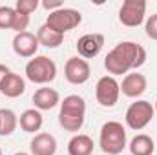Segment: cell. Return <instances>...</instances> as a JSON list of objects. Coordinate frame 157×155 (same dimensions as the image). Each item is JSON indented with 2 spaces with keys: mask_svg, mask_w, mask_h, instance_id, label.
I'll list each match as a JSON object with an SVG mask.
<instances>
[{
  "mask_svg": "<svg viewBox=\"0 0 157 155\" xmlns=\"http://www.w3.org/2000/svg\"><path fill=\"white\" fill-rule=\"evenodd\" d=\"M146 62V49L141 44H135L132 40L119 42L117 46L106 55L104 68L112 77L128 73L130 70H137Z\"/></svg>",
  "mask_w": 157,
  "mask_h": 155,
  "instance_id": "6da1fadb",
  "label": "cell"
},
{
  "mask_svg": "<svg viewBox=\"0 0 157 155\" xmlns=\"http://www.w3.org/2000/svg\"><path fill=\"white\" fill-rule=\"evenodd\" d=\"M86 119V100L80 95H68L60 102V113H59V124L71 133L80 131Z\"/></svg>",
  "mask_w": 157,
  "mask_h": 155,
  "instance_id": "7a4b0ae2",
  "label": "cell"
},
{
  "mask_svg": "<svg viewBox=\"0 0 157 155\" xmlns=\"http://www.w3.org/2000/svg\"><path fill=\"white\" fill-rule=\"evenodd\" d=\"M99 146L104 153L119 155L126 148V130L117 120H108L102 124L99 133Z\"/></svg>",
  "mask_w": 157,
  "mask_h": 155,
  "instance_id": "3957f363",
  "label": "cell"
},
{
  "mask_svg": "<svg viewBox=\"0 0 157 155\" xmlns=\"http://www.w3.org/2000/svg\"><path fill=\"white\" fill-rule=\"evenodd\" d=\"M26 77L33 84H48L57 77V64L46 55L29 59V62L26 64Z\"/></svg>",
  "mask_w": 157,
  "mask_h": 155,
  "instance_id": "277c9868",
  "label": "cell"
},
{
  "mask_svg": "<svg viewBox=\"0 0 157 155\" xmlns=\"http://www.w3.org/2000/svg\"><path fill=\"white\" fill-rule=\"evenodd\" d=\"M80 22H82L80 11L71 9V7H60V9L49 13L48 18H46V26L51 28V29H55V31L60 33V35H64V33L75 29Z\"/></svg>",
  "mask_w": 157,
  "mask_h": 155,
  "instance_id": "5b68a950",
  "label": "cell"
},
{
  "mask_svg": "<svg viewBox=\"0 0 157 155\" xmlns=\"http://www.w3.org/2000/svg\"><path fill=\"white\" fill-rule=\"evenodd\" d=\"M154 115H155V110H154L152 102H148V100H137V102H132L128 106L124 119H126L128 128H132L135 131H141V130H144L152 122Z\"/></svg>",
  "mask_w": 157,
  "mask_h": 155,
  "instance_id": "8992f818",
  "label": "cell"
},
{
  "mask_svg": "<svg viewBox=\"0 0 157 155\" xmlns=\"http://www.w3.org/2000/svg\"><path fill=\"white\" fill-rule=\"evenodd\" d=\"M119 95H121V84H119L115 77L112 75H104L97 80V86H95V97H97V102L104 108H113L119 100Z\"/></svg>",
  "mask_w": 157,
  "mask_h": 155,
  "instance_id": "52a82bcc",
  "label": "cell"
},
{
  "mask_svg": "<svg viewBox=\"0 0 157 155\" xmlns=\"http://www.w3.org/2000/svg\"><path fill=\"white\" fill-rule=\"evenodd\" d=\"M146 2L144 0H124L119 9V20L126 28H137L144 22Z\"/></svg>",
  "mask_w": 157,
  "mask_h": 155,
  "instance_id": "ba28073f",
  "label": "cell"
},
{
  "mask_svg": "<svg viewBox=\"0 0 157 155\" xmlns=\"http://www.w3.org/2000/svg\"><path fill=\"white\" fill-rule=\"evenodd\" d=\"M90 75H91V68H90L88 60H84V59H80V57H71V59H68V62H66V66H64V77H66L68 82L78 86V84L88 82Z\"/></svg>",
  "mask_w": 157,
  "mask_h": 155,
  "instance_id": "9c48e42d",
  "label": "cell"
},
{
  "mask_svg": "<svg viewBox=\"0 0 157 155\" xmlns=\"http://www.w3.org/2000/svg\"><path fill=\"white\" fill-rule=\"evenodd\" d=\"M104 46V35L101 33H88V35H82L77 40V51L80 55V59H93L101 53Z\"/></svg>",
  "mask_w": 157,
  "mask_h": 155,
  "instance_id": "30bf717a",
  "label": "cell"
},
{
  "mask_svg": "<svg viewBox=\"0 0 157 155\" xmlns=\"http://www.w3.org/2000/svg\"><path fill=\"white\" fill-rule=\"evenodd\" d=\"M39 39L37 35L29 33V31H24V33H17L15 39H13V51L22 57V59H31L37 55V49H39Z\"/></svg>",
  "mask_w": 157,
  "mask_h": 155,
  "instance_id": "8fae6325",
  "label": "cell"
},
{
  "mask_svg": "<svg viewBox=\"0 0 157 155\" xmlns=\"http://www.w3.org/2000/svg\"><path fill=\"white\" fill-rule=\"evenodd\" d=\"M146 88H148V82H146V77L143 73H128L122 78V84H121L122 95H126L130 99L141 97L146 91Z\"/></svg>",
  "mask_w": 157,
  "mask_h": 155,
  "instance_id": "7c38bea8",
  "label": "cell"
},
{
  "mask_svg": "<svg viewBox=\"0 0 157 155\" xmlns=\"http://www.w3.org/2000/svg\"><path fill=\"white\" fill-rule=\"evenodd\" d=\"M31 155H55L57 152V139L51 133H37L29 142Z\"/></svg>",
  "mask_w": 157,
  "mask_h": 155,
  "instance_id": "4fadbf2b",
  "label": "cell"
},
{
  "mask_svg": "<svg viewBox=\"0 0 157 155\" xmlns=\"http://www.w3.org/2000/svg\"><path fill=\"white\" fill-rule=\"evenodd\" d=\"M33 104L37 110H53L57 104H60V95L53 88H39L33 93Z\"/></svg>",
  "mask_w": 157,
  "mask_h": 155,
  "instance_id": "5bb4252c",
  "label": "cell"
},
{
  "mask_svg": "<svg viewBox=\"0 0 157 155\" xmlns=\"http://www.w3.org/2000/svg\"><path fill=\"white\" fill-rule=\"evenodd\" d=\"M24 91H26V80L20 77L18 73H13V71L4 78L2 84H0V93L6 95V97H9V99H17Z\"/></svg>",
  "mask_w": 157,
  "mask_h": 155,
  "instance_id": "9a60e30c",
  "label": "cell"
},
{
  "mask_svg": "<svg viewBox=\"0 0 157 155\" xmlns=\"http://www.w3.org/2000/svg\"><path fill=\"white\" fill-rule=\"evenodd\" d=\"M18 124H20V128L26 133H35V131H39L40 128H42L44 119H42V113L37 108H29V110H26V112L20 113Z\"/></svg>",
  "mask_w": 157,
  "mask_h": 155,
  "instance_id": "2e32d148",
  "label": "cell"
},
{
  "mask_svg": "<svg viewBox=\"0 0 157 155\" xmlns=\"http://www.w3.org/2000/svg\"><path fill=\"white\" fill-rule=\"evenodd\" d=\"M128 148H130V153L132 155H154V152H155V142H154V139L150 135L139 133V135H135L130 141Z\"/></svg>",
  "mask_w": 157,
  "mask_h": 155,
  "instance_id": "e0dca14e",
  "label": "cell"
},
{
  "mask_svg": "<svg viewBox=\"0 0 157 155\" xmlns=\"http://www.w3.org/2000/svg\"><path fill=\"white\" fill-rule=\"evenodd\" d=\"M68 153L70 155H91L93 153V141L90 135L77 133L68 142Z\"/></svg>",
  "mask_w": 157,
  "mask_h": 155,
  "instance_id": "ac0fdd59",
  "label": "cell"
},
{
  "mask_svg": "<svg viewBox=\"0 0 157 155\" xmlns=\"http://www.w3.org/2000/svg\"><path fill=\"white\" fill-rule=\"evenodd\" d=\"M37 39H39V44L46 46V47H59L64 42V35L57 33L55 29H51V28H48L44 24V26H40L39 31H37Z\"/></svg>",
  "mask_w": 157,
  "mask_h": 155,
  "instance_id": "d6986e66",
  "label": "cell"
},
{
  "mask_svg": "<svg viewBox=\"0 0 157 155\" xmlns=\"http://www.w3.org/2000/svg\"><path fill=\"white\" fill-rule=\"evenodd\" d=\"M17 126H18L17 113L9 108H2L0 110V135H4V137L11 135L17 130Z\"/></svg>",
  "mask_w": 157,
  "mask_h": 155,
  "instance_id": "ffe728a7",
  "label": "cell"
},
{
  "mask_svg": "<svg viewBox=\"0 0 157 155\" xmlns=\"http://www.w3.org/2000/svg\"><path fill=\"white\" fill-rule=\"evenodd\" d=\"M15 7L9 6H0V29H11L13 20H15Z\"/></svg>",
  "mask_w": 157,
  "mask_h": 155,
  "instance_id": "44dd1931",
  "label": "cell"
},
{
  "mask_svg": "<svg viewBox=\"0 0 157 155\" xmlns=\"http://www.w3.org/2000/svg\"><path fill=\"white\" fill-rule=\"evenodd\" d=\"M15 11H17V9H15ZM28 26H29V15H24V13H18V11H17L11 29H13L15 33H24V31L28 29Z\"/></svg>",
  "mask_w": 157,
  "mask_h": 155,
  "instance_id": "7402d4cb",
  "label": "cell"
},
{
  "mask_svg": "<svg viewBox=\"0 0 157 155\" xmlns=\"http://www.w3.org/2000/svg\"><path fill=\"white\" fill-rule=\"evenodd\" d=\"M37 7H39V0H17L15 4V9L24 15H31L33 11H37Z\"/></svg>",
  "mask_w": 157,
  "mask_h": 155,
  "instance_id": "603a6c76",
  "label": "cell"
},
{
  "mask_svg": "<svg viewBox=\"0 0 157 155\" xmlns=\"http://www.w3.org/2000/svg\"><path fill=\"white\" fill-rule=\"evenodd\" d=\"M144 31H146V37H150L152 40H157V13L148 17L146 24H144Z\"/></svg>",
  "mask_w": 157,
  "mask_h": 155,
  "instance_id": "cb8c5ba5",
  "label": "cell"
},
{
  "mask_svg": "<svg viewBox=\"0 0 157 155\" xmlns=\"http://www.w3.org/2000/svg\"><path fill=\"white\" fill-rule=\"evenodd\" d=\"M42 7H46V9H49V13H53L60 7H64V4H62V0H44Z\"/></svg>",
  "mask_w": 157,
  "mask_h": 155,
  "instance_id": "d4e9b609",
  "label": "cell"
},
{
  "mask_svg": "<svg viewBox=\"0 0 157 155\" xmlns=\"http://www.w3.org/2000/svg\"><path fill=\"white\" fill-rule=\"evenodd\" d=\"M9 73H11V70H9V68H7L6 64H0V84H2V80L7 77Z\"/></svg>",
  "mask_w": 157,
  "mask_h": 155,
  "instance_id": "484cf974",
  "label": "cell"
},
{
  "mask_svg": "<svg viewBox=\"0 0 157 155\" xmlns=\"http://www.w3.org/2000/svg\"><path fill=\"white\" fill-rule=\"evenodd\" d=\"M13 155H31V153H26V152H17V153H13Z\"/></svg>",
  "mask_w": 157,
  "mask_h": 155,
  "instance_id": "4316f807",
  "label": "cell"
},
{
  "mask_svg": "<svg viewBox=\"0 0 157 155\" xmlns=\"http://www.w3.org/2000/svg\"><path fill=\"white\" fill-rule=\"evenodd\" d=\"M154 110H155V113H157V100H155V106H154Z\"/></svg>",
  "mask_w": 157,
  "mask_h": 155,
  "instance_id": "83f0119b",
  "label": "cell"
},
{
  "mask_svg": "<svg viewBox=\"0 0 157 155\" xmlns=\"http://www.w3.org/2000/svg\"><path fill=\"white\" fill-rule=\"evenodd\" d=\"M0 155H2V148H0Z\"/></svg>",
  "mask_w": 157,
  "mask_h": 155,
  "instance_id": "f1b7e54d",
  "label": "cell"
}]
</instances>
